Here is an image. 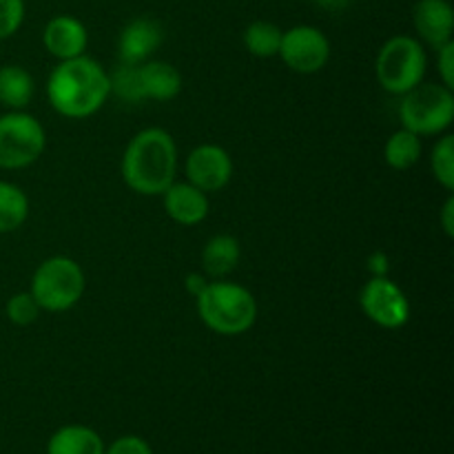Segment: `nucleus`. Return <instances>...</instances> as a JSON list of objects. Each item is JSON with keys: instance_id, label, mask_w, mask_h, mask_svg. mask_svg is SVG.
Instances as JSON below:
<instances>
[{"instance_id": "obj_16", "label": "nucleus", "mask_w": 454, "mask_h": 454, "mask_svg": "<svg viewBox=\"0 0 454 454\" xmlns=\"http://www.w3.org/2000/svg\"><path fill=\"white\" fill-rule=\"evenodd\" d=\"M105 442L89 426H62L49 437L47 454H105Z\"/></svg>"}, {"instance_id": "obj_4", "label": "nucleus", "mask_w": 454, "mask_h": 454, "mask_svg": "<svg viewBox=\"0 0 454 454\" xmlns=\"http://www.w3.org/2000/svg\"><path fill=\"white\" fill-rule=\"evenodd\" d=\"M84 286L87 279L78 262L67 255H53L35 269L29 293L43 310L62 313L82 300Z\"/></svg>"}, {"instance_id": "obj_15", "label": "nucleus", "mask_w": 454, "mask_h": 454, "mask_svg": "<svg viewBox=\"0 0 454 454\" xmlns=\"http://www.w3.org/2000/svg\"><path fill=\"white\" fill-rule=\"evenodd\" d=\"M145 100L168 102L180 96L182 75L173 65L164 60H146L137 65Z\"/></svg>"}, {"instance_id": "obj_10", "label": "nucleus", "mask_w": 454, "mask_h": 454, "mask_svg": "<svg viewBox=\"0 0 454 454\" xmlns=\"http://www.w3.org/2000/svg\"><path fill=\"white\" fill-rule=\"evenodd\" d=\"M186 182L204 193L222 191L233 177V160L217 145H200L189 153L184 164Z\"/></svg>"}, {"instance_id": "obj_8", "label": "nucleus", "mask_w": 454, "mask_h": 454, "mask_svg": "<svg viewBox=\"0 0 454 454\" xmlns=\"http://www.w3.org/2000/svg\"><path fill=\"white\" fill-rule=\"evenodd\" d=\"M359 306L372 324L388 328V331L406 326L411 319V301H408L406 293L393 279H388V275L371 278L364 284L362 293H359Z\"/></svg>"}, {"instance_id": "obj_29", "label": "nucleus", "mask_w": 454, "mask_h": 454, "mask_svg": "<svg viewBox=\"0 0 454 454\" xmlns=\"http://www.w3.org/2000/svg\"><path fill=\"white\" fill-rule=\"evenodd\" d=\"M442 226H443V233L448 235V238H454V198L446 200V204H443L442 208Z\"/></svg>"}, {"instance_id": "obj_19", "label": "nucleus", "mask_w": 454, "mask_h": 454, "mask_svg": "<svg viewBox=\"0 0 454 454\" xmlns=\"http://www.w3.org/2000/svg\"><path fill=\"white\" fill-rule=\"evenodd\" d=\"M29 217V198L20 186L0 180V235L13 233Z\"/></svg>"}, {"instance_id": "obj_27", "label": "nucleus", "mask_w": 454, "mask_h": 454, "mask_svg": "<svg viewBox=\"0 0 454 454\" xmlns=\"http://www.w3.org/2000/svg\"><path fill=\"white\" fill-rule=\"evenodd\" d=\"M437 67L443 87L454 89V40L437 49Z\"/></svg>"}, {"instance_id": "obj_9", "label": "nucleus", "mask_w": 454, "mask_h": 454, "mask_svg": "<svg viewBox=\"0 0 454 454\" xmlns=\"http://www.w3.org/2000/svg\"><path fill=\"white\" fill-rule=\"evenodd\" d=\"M278 56L295 74L310 75L326 67L328 58H331V43L317 27L297 25L282 34Z\"/></svg>"}, {"instance_id": "obj_25", "label": "nucleus", "mask_w": 454, "mask_h": 454, "mask_svg": "<svg viewBox=\"0 0 454 454\" xmlns=\"http://www.w3.org/2000/svg\"><path fill=\"white\" fill-rule=\"evenodd\" d=\"M25 20V0H0V40L16 34Z\"/></svg>"}, {"instance_id": "obj_30", "label": "nucleus", "mask_w": 454, "mask_h": 454, "mask_svg": "<svg viewBox=\"0 0 454 454\" xmlns=\"http://www.w3.org/2000/svg\"><path fill=\"white\" fill-rule=\"evenodd\" d=\"M207 278H204V275H200V273H191V275H186V279H184V286H186V291L191 293V295L193 297H198L200 293L204 291V286H207Z\"/></svg>"}, {"instance_id": "obj_22", "label": "nucleus", "mask_w": 454, "mask_h": 454, "mask_svg": "<svg viewBox=\"0 0 454 454\" xmlns=\"http://www.w3.org/2000/svg\"><path fill=\"white\" fill-rule=\"evenodd\" d=\"M109 82H111V93H115L120 100L129 102V105H136V102L145 100V96H142L140 71H137V65L120 62L118 69H115L114 74H109Z\"/></svg>"}, {"instance_id": "obj_31", "label": "nucleus", "mask_w": 454, "mask_h": 454, "mask_svg": "<svg viewBox=\"0 0 454 454\" xmlns=\"http://www.w3.org/2000/svg\"><path fill=\"white\" fill-rule=\"evenodd\" d=\"M315 3L319 4L322 9H326V12H341V9H346L350 4V0H315Z\"/></svg>"}, {"instance_id": "obj_24", "label": "nucleus", "mask_w": 454, "mask_h": 454, "mask_svg": "<svg viewBox=\"0 0 454 454\" xmlns=\"http://www.w3.org/2000/svg\"><path fill=\"white\" fill-rule=\"evenodd\" d=\"M40 310L43 309H40L38 301L34 300L31 293H16L4 304V315L16 326H29V324H34L40 317Z\"/></svg>"}, {"instance_id": "obj_21", "label": "nucleus", "mask_w": 454, "mask_h": 454, "mask_svg": "<svg viewBox=\"0 0 454 454\" xmlns=\"http://www.w3.org/2000/svg\"><path fill=\"white\" fill-rule=\"evenodd\" d=\"M282 34L278 25L269 20H255L244 31V47L255 58H273L279 53Z\"/></svg>"}, {"instance_id": "obj_11", "label": "nucleus", "mask_w": 454, "mask_h": 454, "mask_svg": "<svg viewBox=\"0 0 454 454\" xmlns=\"http://www.w3.org/2000/svg\"><path fill=\"white\" fill-rule=\"evenodd\" d=\"M164 40V29L153 18H133L118 38L120 60L127 65H142L151 60Z\"/></svg>"}, {"instance_id": "obj_13", "label": "nucleus", "mask_w": 454, "mask_h": 454, "mask_svg": "<svg viewBox=\"0 0 454 454\" xmlns=\"http://www.w3.org/2000/svg\"><path fill=\"white\" fill-rule=\"evenodd\" d=\"M43 44L58 60H71L84 53L89 44V31L78 18L56 16L44 27Z\"/></svg>"}, {"instance_id": "obj_12", "label": "nucleus", "mask_w": 454, "mask_h": 454, "mask_svg": "<svg viewBox=\"0 0 454 454\" xmlns=\"http://www.w3.org/2000/svg\"><path fill=\"white\" fill-rule=\"evenodd\" d=\"M412 25L419 38L433 49L452 40L454 12L448 0H419L412 9Z\"/></svg>"}, {"instance_id": "obj_3", "label": "nucleus", "mask_w": 454, "mask_h": 454, "mask_svg": "<svg viewBox=\"0 0 454 454\" xmlns=\"http://www.w3.org/2000/svg\"><path fill=\"white\" fill-rule=\"evenodd\" d=\"M195 300L202 324L217 335L238 337L255 326L257 301L239 284L208 282Z\"/></svg>"}, {"instance_id": "obj_1", "label": "nucleus", "mask_w": 454, "mask_h": 454, "mask_svg": "<svg viewBox=\"0 0 454 454\" xmlns=\"http://www.w3.org/2000/svg\"><path fill=\"white\" fill-rule=\"evenodd\" d=\"M111 96L109 74L89 56L60 60L47 82V98L53 109L71 120L98 114Z\"/></svg>"}, {"instance_id": "obj_5", "label": "nucleus", "mask_w": 454, "mask_h": 454, "mask_svg": "<svg viewBox=\"0 0 454 454\" xmlns=\"http://www.w3.org/2000/svg\"><path fill=\"white\" fill-rule=\"evenodd\" d=\"M426 67L428 58L424 44L412 35H395L377 53L375 75L384 91L403 96L424 82Z\"/></svg>"}, {"instance_id": "obj_6", "label": "nucleus", "mask_w": 454, "mask_h": 454, "mask_svg": "<svg viewBox=\"0 0 454 454\" xmlns=\"http://www.w3.org/2000/svg\"><path fill=\"white\" fill-rule=\"evenodd\" d=\"M402 127L417 136H439L454 120V93L443 84H417L402 96Z\"/></svg>"}, {"instance_id": "obj_23", "label": "nucleus", "mask_w": 454, "mask_h": 454, "mask_svg": "<svg viewBox=\"0 0 454 454\" xmlns=\"http://www.w3.org/2000/svg\"><path fill=\"white\" fill-rule=\"evenodd\" d=\"M433 176L446 191H454V137L443 136L430 153Z\"/></svg>"}, {"instance_id": "obj_14", "label": "nucleus", "mask_w": 454, "mask_h": 454, "mask_svg": "<svg viewBox=\"0 0 454 454\" xmlns=\"http://www.w3.org/2000/svg\"><path fill=\"white\" fill-rule=\"evenodd\" d=\"M164 211L173 222L182 226H195L207 220L208 198L204 191L191 182H173L162 193Z\"/></svg>"}, {"instance_id": "obj_2", "label": "nucleus", "mask_w": 454, "mask_h": 454, "mask_svg": "<svg viewBox=\"0 0 454 454\" xmlns=\"http://www.w3.org/2000/svg\"><path fill=\"white\" fill-rule=\"evenodd\" d=\"M177 146L168 131L149 127L129 140L122 155V180L133 193L162 195L176 182Z\"/></svg>"}, {"instance_id": "obj_18", "label": "nucleus", "mask_w": 454, "mask_h": 454, "mask_svg": "<svg viewBox=\"0 0 454 454\" xmlns=\"http://www.w3.org/2000/svg\"><path fill=\"white\" fill-rule=\"evenodd\" d=\"M242 248L233 235H215L202 248V266L211 278H226L238 266Z\"/></svg>"}, {"instance_id": "obj_7", "label": "nucleus", "mask_w": 454, "mask_h": 454, "mask_svg": "<svg viewBox=\"0 0 454 454\" xmlns=\"http://www.w3.org/2000/svg\"><path fill=\"white\" fill-rule=\"evenodd\" d=\"M47 146L44 129L25 111L0 115V168L16 171L34 164Z\"/></svg>"}, {"instance_id": "obj_28", "label": "nucleus", "mask_w": 454, "mask_h": 454, "mask_svg": "<svg viewBox=\"0 0 454 454\" xmlns=\"http://www.w3.org/2000/svg\"><path fill=\"white\" fill-rule=\"evenodd\" d=\"M366 269H368V273L372 275V278H386V275H388V270H390L388 255H386L384 251L372 253V255L366 260Z\"/></svg>"}, {"instance_id": "obj_17", "label": "nucleus", "mask_w": 454, "mask_h": 454, "mask_svg": "<svg viewBox=\"0 0 454 454\" xmlns=\"http://www.w3.org/2000/svg\"><path fill=\"white\" fill-rule=\"evenodd\" d=\"M35 91L34 75L20 65L0 67V105L12 111H22Z\"/></svg>"}, {"instance_id": "obj_20", "label": "nucleus", "mask_w": 454, "mask_h": 454, "mask_svg": "<svg viewBox=\"0 0 454 454\" xmlns=\"http://www.w3.org/2000/svg\"><path fill=\"white\" fill-rule=\"evenodd\" d=\"M384 158L388 162V167L395 168V171H408V168H412L421 158L419 136L402 127L386 142Z\"/></svg>"}, {"instance_id": "obj_26", "label": "nucleus", "mask_w": 454, "mask_h": 454, "mask_svg": "<svg viewBox=\"0 0 454 454\" xmlns=\"http://www.w3.org/2000/svg\"><path fill=\"white\" fill-rule=\"evenodd\" d=\"M105 454H153L149 443L136 434H124L115 439L109 448H105Z\"/></svg>"}]
</instances>
